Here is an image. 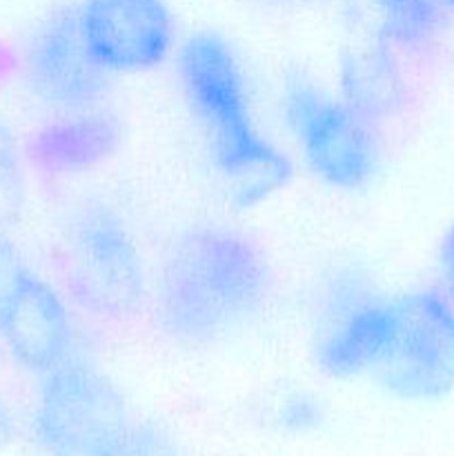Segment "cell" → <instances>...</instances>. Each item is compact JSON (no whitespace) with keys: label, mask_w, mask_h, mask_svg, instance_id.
<instances>
[{"label":"cell","mask_w":454,"mask_h":456,"mask_svg":"<svg viewBox=\"0 0 454 456\" xmlns=\"http://www.w3.org/2000/svg\"><path fill=\"white\" fill-rule=\"evenodd\" d=\"M272 267L240 230L203 223L178 232L156 281V319L178 343H212L265 307Z\"/></svg>","instance_id":"6da1fadb"},{"label":"cell","mask_w":454,"mask_h":456,"mask_svg":"<svg viewBox=\"0 0 454 456\" xmlns=\"http://www.w3.org/2000/svg\"><path fill=\"white\" fill-rule=\"evenodd\" d=\"M441 4H445V7H450L454 12V0H441Z\"/></svg>","instance_id":"d6986e66"},{"label":"cell","mask_w":454,"mask_h":456,"mask_svg":"<svg viewBox=\"0 0 454 456\" xmlns=\"http://www.w3.org/2000/svg\"><path fill=\"white\" fill-rule=\"evenodd\" d=\"M111 74L85 43L80 7L49 13L31 34L25 52V80L31 94L62 114L96 110L109 92Z\"/></svg>","instance_id":"ba28073f"},{"label":"cell","mask_w":454,"mask_h":456,"mask_svg":"<svg viewBox=\"0 0 454 456\" xmlns=\"http://www.w3.org/2000/svg\"><path fill=\"white\" fill-rule=\"evenodd\" d=\"M372 22V38L392 49H427L445 27L441 0H361Z\"/></svg>","instance_id":"4fadbf2b"},{"label":"cell","mask_w":454,"mask_h":456,"mask_svg":"<svg viewBox=\"0 0 454 456\" xmlns=\"http://www.w3.org/2000/svg\"><path fill=\"white\" fill-rule=\"evenodd\" d=\"M18 436V419L7 403L0 399V450L12 445Z\"/></svg>","instance_id":"e0dca14e"},{"label":"cell","mask_w":454,"mask_h":456,"mask_svg":"<svg viewBox=\"0 0 454 456\" xmlns=\"http://www.w3.org/2000/svg\"><path fill=\"white\" fill-rule=\"evenodd\" d=\"M338 83L343 101L372 125L394 116L405 101L399 58L390 45L377 38L345 49Z\"/></svg>","instance_id":"7c38bea8"},{"label":"cell","mask_w":454,"mask_h":456,"mask_svg":"<svg viewBox=\"0 0 454 456\" xmlns=\"http://www.w3.org/2000/svg\"><path fill=\"white\" fill-rule=\"evenodd\" d=\"M372 377L405 401L454 392V301L436 289L392 297V323Z\"/></svg>","instance_id":"5b68a950"},{"label":"cell","mask_w":454,"mask_h":456,"mask_svg":"<svg viewBox=\"0 0 454 456\" xmlns=\"http://www.w3.org/2000/svg\"><path fill=\"white\" fill-rule=\"evenodd\" d=\"M265 4H276V7H289V4H305V3H316V0H261Z\"/></svg>","instance_id":"ac0fdd59"},{"label":"cell","mask_w":454,"mask_h":456,"mask_svg":"<svg viewBox=\"0 0 454 456\" xmlns=\"http://www.w3.org/2000/svg\"><path fill=\"white\" fill-rule=\"evenodd\" d=\"M439 272H441V279H443L445 285H448L450 294L454 297V223L450 225V230L445 232L443 240H441Z\"/></svg>","instance_id":"2e32d148"},{"label":"cell","mask_w":454,"mask_h":456,"mask_svg":"<svg viewBox=\"0 0 454 456\" xmlns=\"http://www.w3.org/2000/svg\"><path fill=\"white\" fill-rule=\"evenodd\" d=\"M280 107L303 160L319 181L343 191L363 190L372 181L381 156L374 125L341 96L292 78Z\"/></svg>","instance_id":"8992f818"},{"label":"cell","mask_w":454,"mask_h":456,"mask_svg":"<svg viewBox=\"0 0 454 456\" xmlns=\"http://www.w3.org/2000/svg\"><path fill=\"white\" fill-rule=\"evenodd\" d=\"M0 338L22 368L43 377L71 356L69 310L53 285L31 267L4 314Z\"/></svg>","instance_id":"30bf717a"},{"label":"cell","mask_w":454,"mask_h":456,"mask_svg":"<svg viewBox=\"0 0 454 456\" xmlns=\"http://www.w3.org/2000/svg\"><path fill=\"white\" fill-rule=\"evenodd\" d=\"M67 279L93 314L125 319L147 297L141 248L125 218L105 200H85L65 232Z\"/></svg>","instance_id":"277c9868"},{"label":"cell","mask_w":454,"mask_h":456,"mask_svg":"<svg viewBox=\"0 0 454 456\" xmlns=\"http://www.w3.org/2000/svg\"><path fill=\"white\" fill-rule=\"evenodd\" d=\"M31 439L43 456H185L163 426L129 405L105 370L74 356L43 377Z\"/></svg>","instance_id":"3957f363"},{"label":"cell","mask_w":454,"mask_h":456,"mask_svg":"<svg viewBox=\"0 0 454 456\" xmlns=\"http://www.w3.org/2000/svg\"><path fill=\"white\" fill-rule=\"evenodd\" d=\"M80 27L92 56L109 74H141L163 65L176 38L165 0H85Z\"/></svg>","instance_id":"9c48e42d"},{"label":"cell","mask_w":454,"mask_h":456,"mask_svg":"<svg viewBox=\"0 0 454 456\" xmlns=\"http://www.w3.org/2000/svg\"><path fill=\"white\" fill-rule=\"evenodd\" d=\"M325 421V405L312 392H288L272 410V423L288 435H310Z\"/></svg>","instance_id":"5bb4252c"},{"label":"cell","mask_w":454,"mask_h":456,"mask_svg":"<svg viewBox=\"0 0 454 456\" xmlns=\"http://www.w3.org/2000/svg\"><path fill=\"white\" fill-rule=\"evenodd\" d=\"M29 265L22 258L20 249L9 236L0 234V328H3L4 314L20 288Z\"/></svg>","instance_id":"9a60e30c"},{"label":"cell","mask_w":454,"mask_h":456,"mask_svg":"<svg viewBox=\"0 0 454 456\" xmlns=\"http://www.w3.org/2000/svg\"><path fill=\"white\" fill-rule=\"evenodd\" d=\"M392 323V297L368 276L338 270L320 289L314 314V361L332 379L372 377Z\"/></svg>","instance_id":"52a82bcc"},{"label":"cell","mask_w":454,"mask_h":456,"mask_svg":"<svg viewBox=\"0 0 454 456\" xmlns=\"http://www.w3.org/2000/svg\"><path fill=\"white\" fill-rule=\"evenodd\" d=\"M178 80L230 203L249 209L283 190L292 163L256 125L231 45L216 31L191 34L178 49Z\"/></svg>","instance_id":"7a4b0ae2"},{"label":"cell","mask_w":454,"mask_h":456,"mask_svg":"<svg viewBox=\"0 0 454 456\" xmlns=\"http://www.w3.org/2000/svg\"><path fill=\"white\" fill-rule=\"evenodd\" d=\"M120 142V127L111 116L92 111L65 114L31 138L29 154L49 174H80L105 163Z\"/></svg>","instance_id":"8fae6325"}]
</instances>
